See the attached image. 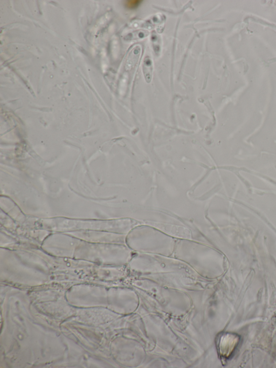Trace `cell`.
Segmentation results:
<instances>
[{"mask_svg":"<svg viewBox=\"0 0 276 368\" xmlns=\"http://www.w3.org/2000/svg\"><path fill=\"white\" fill-rule=\"evenodd\" d=\"M125 2L126 7H127L128 8L133 9L136 8L141 3L142 1L130 0V1H126Z\"/></svg>","mask_w":276,"mask_h":368,"instance_id":"6da1fadb","label":"cell"}]
</instances>
